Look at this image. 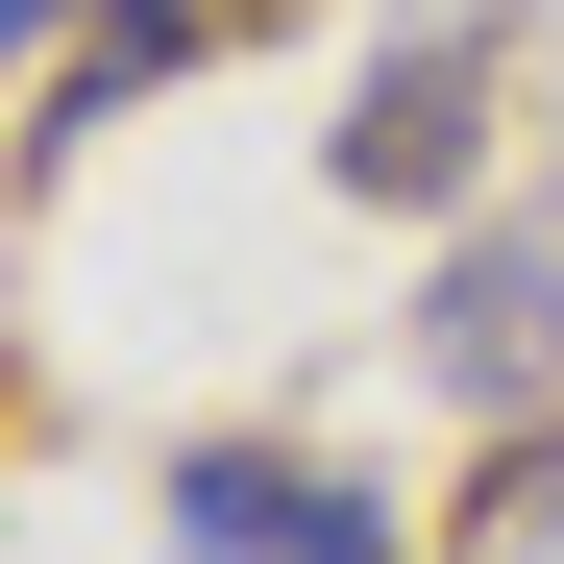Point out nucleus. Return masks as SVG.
<instances>
[{
  "instance_id": "f257e3e1",
  "label": "nucleus",
  "mask_w": 564,
  "mask_h": 564,
  "mask_svg": "<svg viewBox=\"0 0 564 564\" xmlns=\"http://www.w3.org/2000/svg\"><path fill=\"white\" fill-rule=\"evenodd\" d=\"M491 74H516V25H491V0H417V25H393V50L344 74V123H319V172H344L368 221H442L466 172H491Z\"/></svg>"
},
{
  "instance_id": "f03ea898",
  "label": "nucleus",
  "mask_w": 564,
  "mask_h": 564,
  "mask_svg": "<svg viewBox=\"0 0 564 564\" xmlns=\"http://www.w3.org/2000/svg\"><path fill=\"white\" fill-rule=\"evenodd\" d=\"M417 368H442V393L466 417H564V197H491V221H466L442 246V295H417Z\"/></svg>"
},
{
  "instance_id": "7ed1b4c3",
  "label": "nucleus",
  "mask_w": 564,
  "mask_h": 564,
  "mask_svg": "<svg viewBox=\"0 0 564 564\" xmlns=\"http://www.w3.org/2000/svg\"><path fill=\"white\" fill-rule=\"evenodd\" d=\"M172 564H393V491L368 466H295V442H172Z\"/></svg>"
},
{
  "instance_id": "20e7f679",
  "label": "nucleus",
  "mask_w": 564,
  "mask_h": 564,
  "mask_svg": "<svg viewBox=\"0 0 564 564\" xmlns=\"http://www.w3.org/2000/svg\"><path fill=\"white\" fill-rule=\"evenodd\" d=\"M246 25H270V0H123V25L74 50V74H50V99L99 123V99H148V74H197V50H246Z\"/></svg>"
},
{
  "instance_id": "39448f33",
  "label": "nucleus",
  "mask_w": 564,
  "mask_h": 564,
  "mask_svg": "<svg viewBox=\"0 0 564 564\" xmlns=\"http://www.w3.org/2000/svg\"><path fill=\"white\" fill-rule=\"evenodd\" d=\"M442 564H564V417L491 466V491H466V540H442Z\"/></svg>"
},
{
  "instance_id": "423d86ee",
  "label": "nucleus",
  "mask_w": 564,
  "mask_h": 564,
  "mask_svg": "<svg viewBox=\"0 0 564 564\" xmlns=\"http://www.w3.org/2000/svg\"><path fill=\"white\" fill-rule=\"evenodd\" d=\"M25 50H99V0H25Z\"/></svg>"
}]
</instances>
